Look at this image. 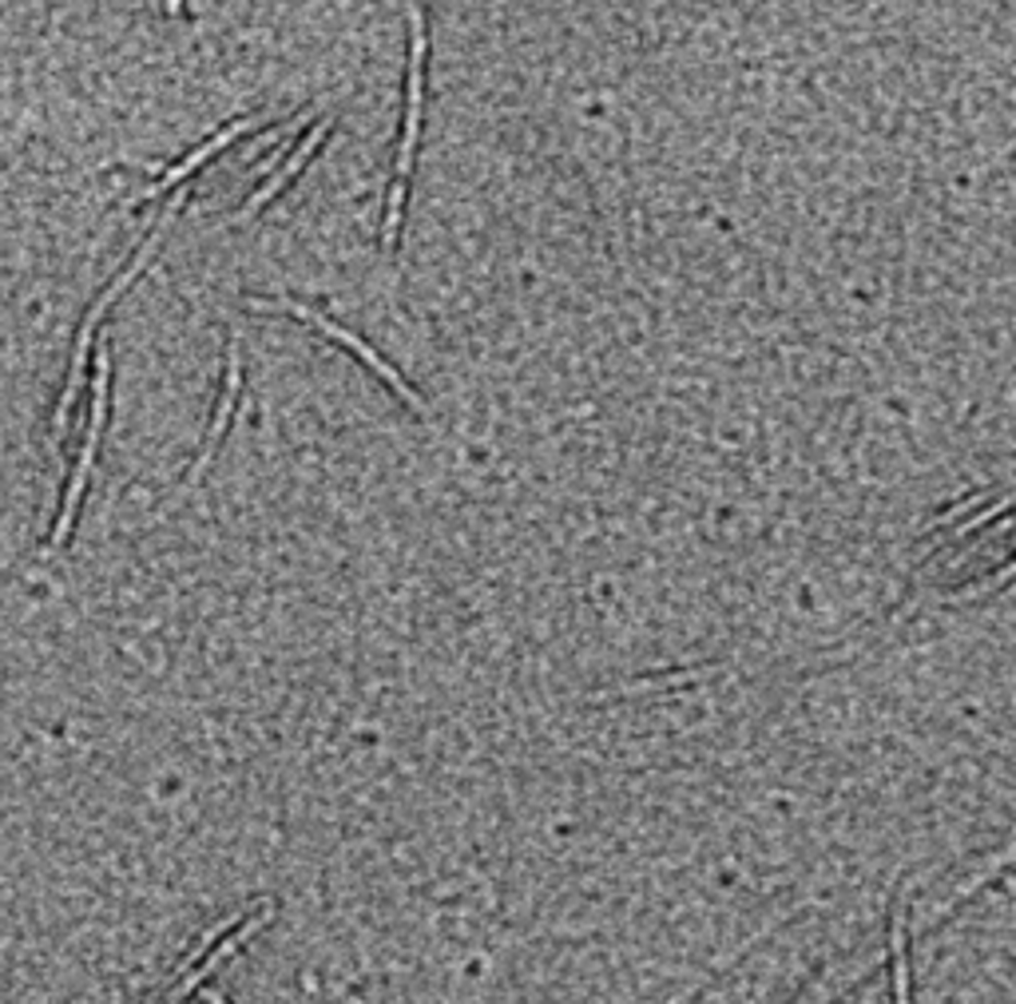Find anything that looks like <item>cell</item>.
<instances>
[{"instance_id": "6da1fadb", "label": "cell", "mask_w": 1016, "mask_h": 1004, "mask_svg": "<svg viewBox=\"0 0 1016 1004\" xmlns=\"http://www.w3.org/2000/svg\"><path fill=\"white\" fill-rule=\"evenodd\" d=\"M108 382H111V358L108 349L99 346L96 354V390H92V417H88V437H84V449H80L76 473H72V485L64 492V504H60V516H56L52 540H48V552L64 545L72 524H76L80 501H84V489H88L92 477V461H96V445H99V429H104V417H108Z\"/></svg>"}, {"instance_id": "7a4b0ae2", "label": "cell", "mask_w": 1016, "mask_h": 1004, "mask_svg": "<svg viewBox=\"0 0 1016 1004\" xmlns=\"http://www.w3.org/2000/svg\"><path fill=\"white\" fill-rule=\"evenodd\" d=\"M421 99H426V16L417 4H409V104H405V131L397 147V175L394 183L409 179L414 167L417 131H421Z\"/></svg>"}, {"instance_id": "3957f363", "label": "cell", "mask_w": 1016, "mask_h": 1004, "mask_svg": "<svg viewBox=\"0 0 1016 1004\" xmlns=\"http://www.w3.org/2000/svg\"><path fill=\"white\" fill-rule=\"evenodd\" d=\"M251 306H254V310H290V314L307 318L310 326H318V330H322V334H326V338H334V342H342V346H346V349H354V354H358V358L366 361V366H370V370L378 373V378H382V382L390 385V390H394L405 405H414L417 414H429V409H426V402H421V397H417V393L402 382V373H397L394 366H385V361L378 358V354H373V349L366 346V342H361V338H354L350 330L334 326L330 318L314 314V310H307V306H298V302H266V298H251Z\"/></svg>"}, {"instance_id": "277c9868", "label": "cell", "mask_w": 1016, "mask_h": 1004, "mask_svg": "<svg viewBox=\"0 0 1016 1004\" xmlns=\"http://www.w3.org/2000/svg\"><path fill=\"white\" fill-rule=\"evenodd\" d=\"M183 195H187V191H176V199H171V207H167V211H164V218H159V227H155L152 235H147V242H143L140 251H135L132 266H128V271H123L120 278H116V283H111L108 290H104V295H99V302H96V306H92V310H88V318H84V326H80V334H76V338L92 342V330H96V322H99V318L108 314V306L116 302V298H120L123 290H128V286H132L135 278H140V274H143V266H147V262H152L155 247H159V239H164V235H167V227H171V223H176V215H179V203H183Z\"/></svg>"}, {"instance_id": "5b68a950", "label": "cell", "mask_w": 1016, "mask_h": 1004, "mask_svg": "<svg viewBox=\"0 0 1016 1004\" xmlns=\"http://www.w3.org/2000/svg\"><path fill=\"white\" fill-rule=\"evenodd\" d=\"M239 385H242V354H239V338H230V346H227V385H223L219 409H215V421H211V429H207V445H203L199 461L191 465L187 480L203 477V469H207L211 461H215V453H219V441L230 426V414H235V405H239Z\"/></svg>"}, {"instance_id": "8992f818", "label": "cell", "mask_w": 1016, "mask_h": 1004, "mask_svg": "<svg viewBox=\"0 0 1016 1004\" xmlns=\"http://www.w3.org/2000/svg\"><path fill=\"white\" fill-rule=\"evenodd\" d=\"M330 123H334V116H326V120L318 123V128H310V135H307V140H302V143H298V147H295V155H290V164H286L283 171H274L271 179H266V183H263V191H254V195L247 199V207H242L239 215H235V223H247V218H251L254 211H259V207H266V203H271V199L278 195V191H283V187L290 183V179H295V175L302 171V167H307V159L318 152V143L326 140Z\"/></svg>"}, {"instance_id": "52a82bcc", "label": "cell", "mask_w": 1016, "mask_h": 1004, "mask_svg": "<svg viewBox=\"0 0 1016 1004\" xmlns=\"http://www.w3.org/2000/svg\"><path fill=\"white\" fill-rule=\"evenodd\" d=\"M251 128H259V120H251V116H247V120H235V123H230V128H223L219 135H211L207 143H199V147H195V152H191V155H187L183 164H176V167H171V171H167L164 179H159V183L152 187V191H143V195H159V187H179V183H183V179H187V175H191V171H199V167L207 164L211 155H215V152H223L227 143H235V140H239V135H242V131H251Z\"/></svg>"}, {"instance_id": "ba28073f", "label": "cell", "mask_w": 1016, "mask_h": 1004, "mask_svg": "<svg viewBox=\"0 0 1016 1004\" xmlns=\"http://www.w3.org/2000/svg\"><path fill=\"white\" fill-rule=\"evenodd\" d=\"M1013 862H1016V841H1013V846H1008V850H1001V853H996V858H993V862H989V865H981V870L972 873L969 882H965L961 889H957V894H953L949 901H945V906L937 909V913H929V917H925V925H933V921H937V917H945V913H949L953 906H961L965 897H969V894H977V889H981V885L989 882V877H996V873L1005 870V865H1013Z\"/></svg>"}, {"instance_id": "9c48e42d", "label": "cell", "mask_w": 1016, "mask_h": 1004, "mask_svg": "<svg viewBox=\"0 0 1016 1004\" xmlns=\"http://www.w3.org/2000/svg\"><path fill=\"white\" fill-rule=\"evenodd\" d=\"M889 949H894V1004H909V953L901 913H894V921H889Z\"/></svg>"}, {"instance_id": "30bf717a", "label": "cell", "mask_w": 1016, "mask_h": 1004, "mask_svg": "<svg viewBox=\"0 0 1016 1004\" xmlns=\"http://www.w3.org/2000/svg\"><path fill=\"white\" fill-rule=\"evenodd\" d=\"M1013 504H1016V492H1005V497H996V501L989 504V509H981V513H972L969 521H965L961 528H957V533L949 536V540H965V536H969V533H977V528H984V524L993 521V516L1008 513V509H1013Z\"/></svg>"}, {"instance_id": "8fae6325", "label": "cell", "mask_w": 1016, "mask_h": 1004, "mask_svg": "<svg viewBox=\"0 0 1016 1004\" xmlns=\"http://www.w3.org/2000/svg\"><path fill=\"white\" fill-rule=\"evenodd\" d=\"M719 667H700V671H683V676H664V679H640V683H623V688H615L612 695H635V691H652V688H664V683H695V679L703 676H715Z\"/></svg>"}, {"instance_id": "7c38bea8", "label": "cell", "mask_w": 1016, "mask_h": 1004, "mask_svg": "<svg viewBox=\"0 0 1016 1004\" xmlns=\"http://www.w3.org/2000/svg\"><path fill=\"white\" fill-rule=\"evenodd\" d=\"M199 996H203V1004H227L219 993H211V989H199Z\"/></svg>"}, {"instance_id": "4fadbf2b", "label": "cell", "mask_w": 1016, "mask_h": 1004, "mask_svg": "<svg viewBox=\"0 0 1016 1004\" xmlns=\"http://www.w3.org/2000/svg\"><path fill=\"white\" fill-rule=\"evenodd\" d=\"M167 12H171V16H179V12H183V0H167Z\"/></svg>"}, {"instance_id": "5bb4252c", "label": "cell", "mask_w": 1016, "mask_h": 1004, "mask_svg": "<svg viewBox=\"0 0 1016 1004\" xmlns=\"http://www.w3.org/2000/svg\"><path fill=\"white\" fill-rule=\"evenodd\" d=\"M1013 99H1016V92H1013Z\"/></svg>"}]
</instances>
